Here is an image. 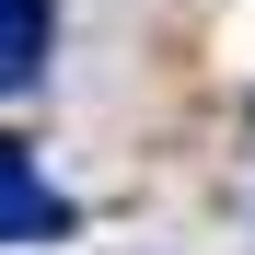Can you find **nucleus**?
<instances>
[{
    "mask_svg": "<svg viewBox=\"0 0 255 255\" xmlns=\"http://www.w3.org/2000/svg\"><path fill=\"white\" fill-rule=\"evenodd\" d=\"M70 232H81V209L35 174L23 139H0V244H70Z\"/></svg>",
    "mask_w": 255,
    "mask_h": 255,
    "instance_id": "1",
    "label": "nucleus"
},
{
    "mask_svg": "<svg viewBox=\"0 0 255 255\" xmlns=\"http://www.w3.org/2000/svg\"><path fill=\"white\" fill-rule=\"evenodd\" d=\"M47 47H58V0H0V105L47 81Z\"/></svg>",
    "mask_w": 255,
    "mask_h": 255,
    "instance_id": "2",
    "label": "nucleus"
},
{
    "mask_svg": "<svg viewBox=\"0 0 255 255\" xmlns=\"http://www.w3.org/2000/svg\"><path fill=\"white\" fill-rule=\"evenodd\" d=\"M244 139H255V105H244Z\"/></svg>",
    "mask_w": 255,
    "mask_h": 255,
    "instance_id": "3",
    "label": "nucleus"
}]
</instances>
